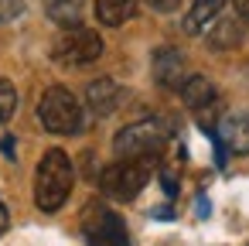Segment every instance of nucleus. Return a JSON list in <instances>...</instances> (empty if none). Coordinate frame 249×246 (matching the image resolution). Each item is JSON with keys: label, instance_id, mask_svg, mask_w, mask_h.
<instances>
[{"label": "nucleus", "instance_id": "nucleus-1", "mask_svg": "<svg viewBox=\"0 0 249 246\" xmlns=\"http://www.w3.org/2000/svg\"><path fill=\"white\" fill-rule=\"evenodd\" d=\"M75 188V164L65 151L52 147L41 154L38 161V171H35V205L45 212V215H55L69 195Z\"/></svg>", "mask_w": 249, "mask_h": 246}, {"label": "nucleus", "instance_id": "nucleus-2", "mask_svg": "<svg viewBox=\"0 0 249 246\" xmlns=\"http://www.w3.org/2000/svg\"><path fill=\"white\" fill-rule=\"evenodd\" d=\"M38 123H41V130L52 133V137H79V133L89 127L79 96L69 93L65 86L45 89V96L38 99Z\"/></svg>", "mask_w": 249, "mask_h": 246}, {"label": "nucleus", "instance_id": "nucleus-3", "mask_svg": "<svg viewBox=\"0 0 249 246\" xmlns=\"http://www.w3.org/2000/svg\"><path fill=\"white\" fill-rule=\"evenodd\" d=\"M171 137H174V130H171L164 120L150 116V120L126 123V127L113 137V151H116L120 157H147V161H157V157L167 151Z\"/></svg>", "mask_w": 249, "mask_h": 246}, {"label": "nucleus", "instance_id": "nucleus-4", "mask_svg": "<svg viewBox=\"0 0 249 246\" xmlns=\"http://www.w3.org/2000/svg\"><path fill=\"white\" fill-rule=\"evenodd\" d=\"M157 161H147V157H120L113 161L109 168H103L99 174V191L109 198V202H133L143 185L150 181V171H154Z\"/></svg>", "mask_w": 249, "mask_h": 246}, {"label": "nucleus", "instance_id": "nucleus-5", "mask_svg": "<svg viewBox=\"0 0 249 246\" xmlns=\"http://www.w3.org/2000/svg\"><path fill=\"white\" fill-rule=\"evenodd\" d=\"M103 58V35L92 28H65V35L52 45V62L58 69H86Z\"/></svg>", "mask_w": 249, "mask_h": 246}, {"label": "nucleus", "instance_id": "nucleus-6", "mask_svg": "<svg viewBox=\"0 0 249 246\" xmlns=\"http://www.w3.org/2000/svg\"><path fill=\"white\" fill-rule=\"evenodd\" d=\"M82 236L89 246H130L126 222L106 202H89L82 212Z\"/></svg>", "mask_w": 249, "mask_h": 246}, {"label": "nucleus", "instance_id": "nucleus-7", "mask_svg": "<svg viewBox=\"0 0 249 246\" xmlns=\"http://www.w3.org/2000/svg\"><path fill=\"white\" fill-rule=\"evenodd\" d=\"M178 96H181V103L198 116V127L212 137V133H215V123H218V106H222L215 82L205 79V76H198V72H195V76H184V82L178 86Z\"/></svg>", "mask_w": 249, "mask_h": 246}, {"label": "nucleus", "instance_id": "nucleus-8", "mask_svg": "<svg viewBox=\"0 0 249 246\" xmlns=\"http://www.w3.org/2000/svg\"><path fill=\"white\" fill-rule=\"evenodd\" d=\"M205 35V45L212 52H232V48H242L249 41V24L239 18V14H218Z\"/></svg>", "mask_w": 249, "mask_h": 246}, {"label": "nucleus", "instance_id": "nucleus-9", "mask_svg": "<svg viewBox=\"0 0 249 246\" xmlns=\"http://www.w3.org/2000/svg\"><path fill=\"white\" fill-rule=\"evenodd\" d=\"M150 76L160 89H178L188 76V58L181 48L174 45H160L154 55H150Z\"/></svg>", "mask_w": 249, "mask_h": 246}, {"label": "nucleus", "instance_id": "nucleus-10", "mask_svg": "<svg viewBox=\"0 0 249 246\" xmlns=\"http://www.w3.org/2000/svg\"><path fill=\"white\" fill-rule=\"evenodd\" d=\"M123 99H126V89H123L116 79H96V82L86 86V106H89V113H92L96 120L113 116V113L123 106Z\"/></svg>", "mask_w": 249, "mask_h": 246}, {"label": "nucleus", "instance_id": "nucleus-11", "mask_svg": "<svg viewBox=\"0 0 249 246\" xmlns=\"http://www.w3.org/2000/svg\"><path fill=\"white\" fill-rule=\"evenodd\" d=\"M212 137L225 147V154L249 157V113H225V116H218V130Z\"/></svg>", "mask_w": 249, "mask_h": 246}, {"label": "nucleus", "instance_id": "nucleus-12", "mask_svg": "<svg viewBox=\"0 0 249 246\" xmlns=\"http://www.w3.org/2000/svg\"><path fill=\"white\" fill-rule=\"evenodd\" d=\"M137 11H140V0H96V7H92V14L103 28H123L126 21L137 18Z\"/></svg>", "mask_w": 249, "mask_h": 246}, {"label": "nucleus", "instance_id": "nucleus-13", "mask_svg": "<svg viewBox=\"0 0 249 246\" xmlns=\"http://www.w3.org/2000/svg\"><path fill=\"white\" fill-rule=\"evenodd\" d=\"M229 0H191V7L184 14V35H201L222 11H225Z\"/></svg>", "mask_w": 249, "mask_h": 246}, {"label": "nucleus", "instance_id": "nucleus-14", "mask_svg": "<svg viewBox=\"0 0 249 246\" xmlns=\"http://www.w3.org/2000/svg\"><path fill=\"white\" fill-rule=\"evenodd\" d=\"M45 14L58 28H79L86 18V0H45Z\"/></svg>", "mask_w": 249, "mask_h": 246}, {"label": "nucleus", "instance_id": "nucleus-15", "mask_svg": "<svg viewBox=\"0 0 249 246\" xmlns=\"http://www.w3.org/2000/svg\"><path fill=\"white\" fill-rule=\"evenodd\" d=\"M18 110V89L11 79H0V127H4Z\"/></svg>", "mask_w": 249, "mask_h": 246}, {"label": "nucleus", "instance_id": "nucleus-16", "mask_svg": "<svg viewBox=\"0 0 249 246\" xmlns=\"http://www.w3.org/2000/svg\"><path fill=\"white\" fill-rule=\"evenodd\" d=\"M24 11H28L24 0H0V24H14Z\"/></svg>", "mask_w": 249, "mask_h": 246}, {"label": "nucleus", "instance_id": "nucleus-17", "mask_svg": "<svg viewBox=\"0 0 249 246\" xmlns=\"http://www.w3.org/2000/svg\"><path fill=\"white\" fill-rule=\"evenodd\" d=\"M143 4H147L150 11H157V14H174V11L181 7V0H143Z\"/></svg>", "mask_w": 249, "mask_h": 246}, {"label": "nucleus", "instance_id": "nucleus-18", "mask_svg": "<svg viewBox=\"0 0 249 246\" xmlns=\"http://www.w3.org/2000/svg\"><path fill=\"white\" fill-rule=\"evenodd\" d=\"M160 185H164V191H167V195H171V198H174V195H178V178H174V174H171V171H164V174H160Z\"/></svg>", "mask_w": 249, "mask_h": 246}, {"label": "nucleus", "instance_id": "nucleus-19", "mask_svg": "<svg viewBox=\"0 0 249 246\" xmlns=\"http://www.w3.org/2000/svg\"><path fill=\"white\" fill-rule=\"evenodd\" d=\"M235 14L249 24V0H235Z\"/></svg>", "mask_w": 249, "mask_h": 246}, {"label": "nucleus", "instance_id": "nucleus-20", "mask_svg": "<svg viewBox=\"0 0 249 246\" xmlns=\"http://www.w3.org/2000/svg\"><path fill=\"white\" fill-rule=\"evenodd\" d=\"M7 226H11V215H7V205L0 202V236L7 232Z\"/></svg>", "mask_w": 249, "mask_h": 246}, {"label": "nucleus", "instance_id": "nucleus-21", "mask_svg": "<svg viewBox=\"0 0 249 246\" xmlns=\"http://www.w3.org/2000/svg\"><path fill=\"white\" fill-rule=\"evenodd\" d=\"M0 151H4L7 157H14V137H4V140H0Z\"/></svg>", "mask_w": 249, "mask_h": 246}]
</instances>
